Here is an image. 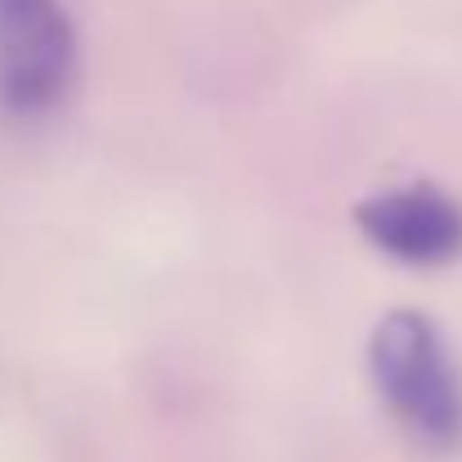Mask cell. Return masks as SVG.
Instances as JSON below:
<instances>
[{"instance_id": "cell-1", "label": "cell", "mask_w": 462, "mask_h": 462, "mask_svg": "<svg viewBox=\"0 0 462 462\" xmlns=\"http://www.w3.org/2000/svg\"><path fill=\"white\" fill-rule=\"evenodd\" d=\"M368 373L400 427L427 449L462 445V373L445 332L418 310H391L368 341Z\"/></svg>"}, {"instance_id": "cell-2", "label": "cell", "mask_w": 462, "mask_h": 462, "mask_svg": "<svg viewBox=\"0 0 462 462\" xmlns=\"http://www.w3.org/2000/svg\"><path fill=\"white\" fill-rule=\"evenodd\" d=\"M77 81V27L63 0H0V108L54 113Z\"/></svg>"}, {"instance_id": "cell-3", "label": "cell", "mask_w": 462, "mask_h": 462, "mask_svg": "<svg viewBox=\"0 0 462 462\" xmlns=\"http://www.w3.org/2000/svg\"><path fill=\"white\" fill-rule=\"evenodd\" d=\"M355 225L377 252L404 265H445L462 256V207L431 184L364 198Z\"/></svg>"}]
</instances>
